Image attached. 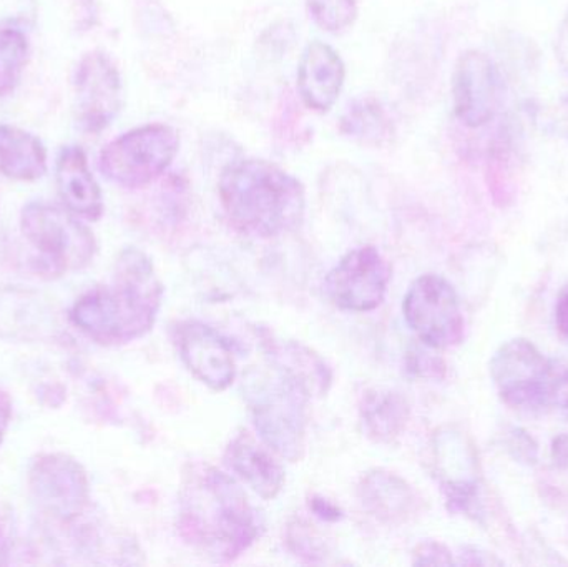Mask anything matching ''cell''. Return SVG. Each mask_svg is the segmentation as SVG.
Masks as SVG:
<instances>
[{
	"mask_svg": "<svg viewBox=\"0 0 568 567\" xmlns=\"http://www.w3.org/2000/svg\"><path fill=\"white\" fill-rule=\"evenodd\" d=\"M263 525L242 488L205 463L190 465L180 492L182 538L215 561H232L260 538Z\"/></svg>",
	"mask_w": 568,
	"mask_h": 567,
	"instance_id": "obj_1",
	"label": "cell"
},
{
	"mask_svg": "<svg viewBox=\"0 0 568 567\" xmlns=\"http://www.w3.org/2000/svg\"><path fill=\"white\" fill-rule=\"evenodd\" d=\"M163 286L152 260L139 249H125L113 269L112 282L77 300L73 325L102 345H122L142 338L155 325Z\"/></svg>",
	"mask_w": 568,
	"mask_h": 567,
	"instance_id": "obj_2",
	"label": "cell"
},
{
	"mask_svg": "<svg viewBox=\"0 0 568 567\" xmlns=\"http://www.w3.org/2000/svg\"><path fill=\"white\" fill-rule=\"evenodd\" d=\"M219 195L230 223L255 239L293 232L306 209L303 183L262 159H240L226 165L220 175Z\"/></svg>",
	"mask_w": 568,
	"mask_h": 567,
	"instance_id": "obj_3",
	"label": "cell"
},
{
	"mask_svg": "<svg viewBox=\"0 0 568 567\" xmlns=\"http://www.w3.org/2000/svg\"><path fill=\"white\" fill-rule=\"evenodd\" d=\"M242 389L260 438L287 462H300L306 449V386L270 363L268 369H250Z\"/></svg>",
	"mask_w": 568,
	"mask_h": 567,
	"instance_id": "obj_4",
	"label": "cell"
},
{
	"mask_svg": "<svg viewBox=\"0 0 568 567\" xmlns=\"http://www.w3.org/2000/svg\"><path fill=\"white\" fill-rule=\"evenodd\" d=\"M179 150L180 135L172 125L146 123L112 140L100 153L99 169L115 185L142 189L170 169Z\"/></svg>",
	"mask_w": 568,
	"mask_h": 567,
	"instance_id": "obj_5",
	"label": "cell"
},
{
	"mask_svg": "<svg viewBox=\"0 0 568 567\" xmlns=\"http://www.w3.org/2000/svg\"><path fill=\"white\" fill-rule=\"evenodd\" d=\"M79 219L67 206L30 202L20 215V229L50 269L77 272L89 266L97 253L95 236Z\"/></svg>",
	"mask_w": 568,
	"mask_h": 567,
	"instance_id": "obj_6",
	"label": "cell"
},
{
	"mask_svg": "<svg viewBox=\"0 0 568 567\" xmlns=\"http://www.w3.org/2000/svg\"><path fill=\"white\" fill-rule=\"evenodd\" d=\"M554 360L526 338L504 343L490 360V378L510 408L526 413L550 409Z\"/></svg>",
	"mask_w": 568,
	"mask_h": 567,
	"instance_id": "obj_7",
	"label": "cell"
},
{
	"mask_svg": "<svg viewBox=\"0 0 568 567\" xmlns=\"http://www.w3.org/2000/svg\"><path fill=\"white\" fill-rule=\"evenodd\" d=\"M404 318L424 345L453 348L464 338V315L454 286L439 275H423L409 286Z\"/></svg>",
	"mask_w": 568,
	"mask_h": 567,
	"instance_id": "obj_8",
	"label": "cell"
},
{
	"mask_svg": "<svg viewBox=\"0 0 568 567\" xmlns=\"http://www.w3.org/2000/svg\"><path fill=\"white\" fill-rule=\"evenodd\" d=\"M393 269L374 246L351 250L331 270L324 288L337 308L346 312H373L389 286Z\"/></svg>",
	"mask_w": 568,
	"mask_h": 567,
	"instance_id": "obj_9",
	"label": "cell"
},
{
	"mask_svg": "<svg viewBox=\"0 0 568 567\" xmlns=\"http://www.w3.org/2000/svg\"><path fill=\"white\" fill-rule=\"evenodd\" d=\"M29 488L39 512L60 523L79 518L89 503V479L79 462L67 455H43L33 462Z\"/></svg>",
	"mask_w": 568,
	"mask_h": 567,
	"instance_id": "obj_10",
	"label": "cell"
},
{
	"mask_svg": "<svg viewBox=\"0 0 568 567\" xmlns=\"http://www.w3.org/2000/svg\"><path fill=\"white\" fill-rule=\"evenodd\" d=\"M75 109L80 126L100 133L116 119L123 103L122 77L102 50L87 53L75 70Z\"/></svg>",
	"mask_w": 568,
	"mask_h": 567,
	"instance_id": "obj_11",
	"label": "cell"
},
{
	"mask_svg": "<svg viewBox=\"0 0 568 567\" xmlns=\"http://www.w3.org/2000/svg\"><path fill=\"white\" fill-rule=\"evenodd\" d=\"M499 70L480 50H467L457 60L453 75V105L457 119L479 129L496 115L500 105Z\"/></svg>",
	"mask_w": 568,
	"mask_h": 567,
	"instance_id": "obj_12",
	"label": "cell"
},
{
	"mask_svg": "<svg viewBox=\"0 0 568 567\" xmlns=\"http://www.w3.org/2000/svg\"><path fill=\"white\" fill-rule=\"evenodd\" d=\"M176 346L186 368L209 388L223 392L236 378V362L230 343L212 326L189 320L176 328Z\"/></svg>",
	"mask_w": 568,
	"mask_h": 567,
	"instance_id": "obj_13",
	"label": "cell"
},
{
	"mask_svg": "<svg viewBox=\"0 0 568 567\" xmlns=\"http://www.w3.org/2000/svg\"><path fill=\"white\" fill-rule=\"evenodd\" d=\"M434 458H436L437 473H439L450 509L477 516L479 513L477 459L466 436L454 429L439 433L436 436Z\"/></svg>",
	"mask_w": 568,
	"mask_h": 567,
	"instance_id": "obj_14",
	"label": "cell"
},
{
	"mask_svg": "<svg viewBox=\"0 0 568 567\" xmlns=\"http://www.w3.org/2000/svg\"><path fill=\"white\" fill-rule=\"evenodd\" d=\"M346 80V65L339 53L313 40L301 53L297 63V92L307 109L316 113H327L339 99Z\"/></svg>",
	"mask_w": 568,
	"mask_h": 567,
	"instance_id": "obj_15",
	"label": "cell"
},
{
	"mask_svg": "<svg viewBox=\"0 0 568 567\" xmlns=\"http://www.w3.org/2000/svg\"><path fill=\"white\" fill-rule=\"evenodd\" d=\"M57 190L63 206L80 219L97 222L103 215V196L85 152L69 145L60 150L55 165Z\"/></svg>",
	"mask_w": 568,
	"mask_h": 567,
	"instance_id": "obj_16",
	"label": "cell"
},
{
	"mask_svg": "<svg viewBox=\"0 0 568 567\" xmlns=\"http://www.w3.org/2000/svg\"><path fill=\"white\" fill-rule=\"evenodd\" d=\"M225 463L263 499H275L286 483L282 463L272 455L270 448L258 445L250 433H242L230 443Z\"/></svg>",
	"mask_w": 568,
	"mask_h": 567,
	"instance_id": "obj_17",
	"label": "cell"
},
{
	"mask_svg": "<svg viewBox=\"0 0 568 567\" xmlns=\"http://www.w3.org/2000/svg\"><path fill=\"white\" fill-rule=\"evenodd\" d=\"M357 493L363 508L386 525H403L416 513V493L394 473L384 469L367 473Z\"/></svg>",
	"mask_w": 568,
	"mask_h": 567,
	"instance_id": "obj_18",
	"label": "cell"
},
{
	"mask_svg": "<svg viewBox=\"0 0 568 567\" xmlns=\"http://www.w3.org/2000/svg\"><path fill=\"white\" fill-rule=\"evenodd\" d=\"M47 172V150L32 133L0 123V173L19 182H33Z\"/></svg>",
	"mask_w": 568,
	"mask_h": 567,
	"instance_id": "obj_19",
	"label": "cell"
},
{
	"mask_svg": "<svg viewBox=\"0 0 568 567\" xmlns=\"http://www.w3.org/2000/svg\"><path fill=\"white\" fill-rule=\"evenodd\" d=\"M407 419L409 403L394 389H373L361 403L364 433L374 442H394L406 428Z\"/></svg>",
	"mask_w": 568,
	"mask_h": 567,
	"instance_id": "obj_20",
	"label": "cell"
},
{
	"mask_svg": "<svg viewBox=\"0 0 568 567\" xmlns=\"http://www.w3.org/2000/svg\"><path fill=\"white\" fill-rule=\"evenodd\" d=\"M339 132L361 145L383 146L393 140L394 125L383 103L367 95L347 105L341 117Z\"/></svg>",
	"mask_w": 568,
	"mask_h": 567,
	"instance_id": "obj_21",
	"label": "cell"
},
{
	"mask_svg": "<svg viewBox=\"0 0 568 567\" xmlns=\"http://www.w3.org/2000/svg\"><path fill=\"white\" fill-rule=\"evenodd\" d=\"M45 312L39 298L23 290L0 293V338L33 340L47 328Z\"/></svg>",
	"mask_w": 568,
	"mask_h": 567,
	"instance_id": "obj_22",
	"label": "cell"
},
{
	"mask_svg": "<svg viewBox=\"0 0 568 567\" xmlns=\"http://www.w3.org/2000/svg\"><path fill=\"white\" fill-rule=\"evenodd\" d=\"M272 365L306 386L311 395H323L331 383V372L320 356L296 343L265 342Z\"/></svg>",
	"mask_w": 568,
	"mask_h": 567,
	"instance_id": "obj_23",
	"label": "cell"
},
{
	"mask_svg": "<svg viewBox=\"0 0 568 567\" xmlns=\"http://www.w3.org/2000/svg\"><path fill=\"white\" fill-rule=\"evenodd\" d=\"M29 60V39L17 27H0V97L10 95L22 80Z\"/></svg>",
	"mask_w": 568,
	"mask_h": 567,
	"instance_id": "obj_24",
	"label": "cell"
},
{
	"mask_svg": "<svg viewBox=\"0 0 568 567\" xmlns=\"http://www.w3.org/2000/svg\"><path fill=\"white\" fill-rule=\"evenodd\" d=\"M307 13L321 30L343 33L357 19V0H306Z\"/></svg>",
	"mask_w": 568,
	"mask_h": 567,
	"instance_id": "obj_25",
	"label": "cell"
},
{
	"mask_svg": "<svg viewBox=\"0 0 568 567\" xmlns=\"http://www.w3.org/2000/svg\"><path fill=\"white\" fill-rule=\"evenodd\" d=\"M550 408H556L568 422V362L554 360Z\"/></svg>",
	"mask_w": 568,
	"mask_h": 567,
	"instance_id": "obj_26",
	"label": "cell"
},
{
	"mask_svg": "<svg viewBox=\"0 0 568 567\" xmlns=\"http://www.w3.org/2000/svg\"><path fill=\"white\" fill-rule=\"evenodd\" d=\"M414 565L419 566H449L454 565L453 556L446 546L439 543H423L414 553Z\"/></svg>",
	"mask_w": 568,
	"mask_h": 567,
	"instance_id": "obj_27",
	"label": "cell"
},
{
	"mask_svg": "<svg viewBox=\"0 0 568 567\" xmlns=\"http://www.w3.org/2000/svg\"><path fill=\"white\" fill-rule=\"evenodd\" d=\"M509 449L514 453V456L526 463H536V442L520 428H514L513 433H509Z\"/></svg>",
	"mask_w": 568,
	"mask_h": 567,
	"instance_id": "obj_28",
	"label": "cell"
},
{
	"mask_svg": "<svg viewBox=\"0 0 568 567\" xmlns=\"http://www.w3.org/2000/svg\"><path fill=\"white\" fill-rule=\"evenodd\" d=\"M556 55L564 72L568 73V10L557 32Z\"/></svg>",
	"mask_w": 568,
	"mask_h": 567,
	"instance_id": "obj_29",
	"label": "cell"
},
{
	"mask_svg": "<svg viewBox=\"0 0 568 567\" xmlns=\"http://www.w3.org/2000/svg\"><path fill=\"white\" fill-rule=\"evenodd\" d=\"M550 455H552V462L556 468L568 472V435H566V433L554 439Z\"/></svg>",
	"mask_w": 568,
	"mask_h": 567,
	"instance_id": "obj_30",
	"label": "cell"
},
{
	"mask_svg": "<svg viewBox=\"0 0 568 567\" xmlns=\"http://www.w3.org/2000/svg\"><path fill=\"white\" fill-rule=\"evenodd\" d=\"M311 509L324 522H337V519H341L339 508H336L333 503L326 502V499L313 498Z\"/></svg>",
	"mask_w": 568,
	"mask_h": 567,
	"instance_id": "obj_31",
	"label": "cell"
},
{
	"mask_svg": "<svg viewBox=\"0 0 568 567\" xmlns=\"http://www.w3.org/2000/svg\"><path fill=\"white\" fill-rule=\"evenodd\" d=\"M10 418H12V403H10L9 395L0 389V445L9 429Z\"/></svg>",
	"mask_w": 568,
	"mask_h": 567,
	"instance_id": "obj_32",
	"label": "cell"
},
{
	"mask_svg": "<svg viewBox=\"0 0 568 567\" xmlns=\"http://www.w3.org/2000/svg\"><path fill=\"white\" fill-rule=\"evenodd\" d=\"M556 323L559 332L568 342V292L560 296L556 306Z\"/></svg>",
	"mask_w": 568,
	"mask_h": 567,
	"instance_id": "obj_33",
	"label": "cell"
},
{
	"mask_svg": "<svg viewBox=\"0 0 568 567\" xmlns=\"http://www.w3.org/2000/svg\"><path fill=\"white\" fill-rule=\"evenodd\" d=\"M560 126L568 142V93L560 100Z\"/></svg>",
	"mask_w": 568,
	"mask_h": 567,
	"instance_id": "obj_34",
	"label": "cell"
},
{
	"mask_svg": "<svg viewBox=\"0 0 568 567\" xmlns=\"http://www.w3.org/2000/svg\"><path fill=\"white\" fill-rule=\"evenodd\" d=\"M2 556H6V543H3L2 533H0V565H2Z\"/></svg>",
	"mask_w": 568,
	"mask_h": 567,
	"instance_id": "obj_35",
	"label": "cell"
}]
</instances>
